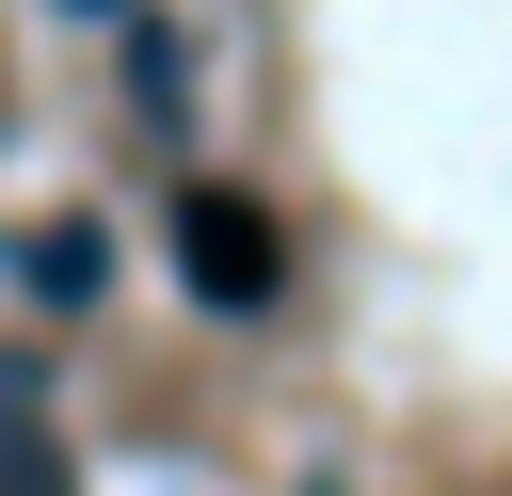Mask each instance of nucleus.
Listing matches in <instances>:
<instances>
[{"mask_svg": "<svg viewBox=\"0 0 512 496\" xmlns=\"http://www.w3.org/2000/svg\"><path fill=\"white\" fill-rule=\"evenodd\" d=\"M176 272H192V304H208V320H256V304L288 288V240H272V208H256V192L192 176V192H176Z\"/></svg>", "mask_w": 512, "mask_h": 496, "instance_id": "f257e3e1", "label": "nucleus"}, {"mask_svg": "<svg viewBox=\"0 0 512 496\" xmlns=\"http://www.w3.org/2000/svg\"><path fill=\"white\" fill-rule=\"evenodd\" d=\"M32 288H48V304H96V224H48V240H32Z\"/></svg>", "mask_w": 512, "mask_h": 496, "instance_id": "f03ea898", "label": "nucleus"}, {"mask_svg": "<svg viewBox=\"0 0 512 496\" xmlns=\"http://www.w3.org/2000/svg\"><path fill=\"white\" fill-rule=\"evenodd\" d=\"M0 464H16V480H0V496H64V464H48V432H16V448H0Z\"/></svg>", "mask_w": 512, "mask_h": 496, "instance_id": "7ed1b4c3", "label": "nucleus"}, {"mask_svg": "<svg viewBox=\"0 0 512 496\" xmlns=\"http://www.w3.org/2000/svg\"><path fill=\"white\" fill-rule=\"evenodd\" d=\"M64 16H96V0H64Z\"/></svg>", "mask_w": 512, "mask_h": 496, "instance_id": "20e7f679", "label": "nucleus"}]
</instances>
